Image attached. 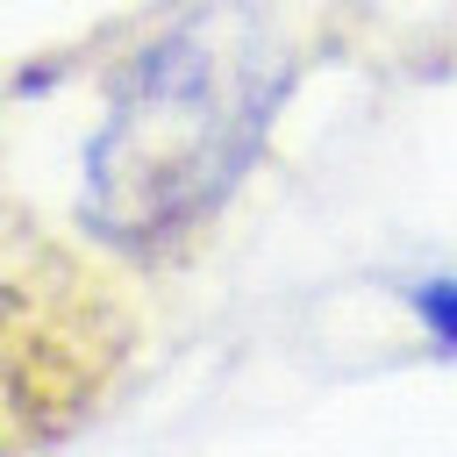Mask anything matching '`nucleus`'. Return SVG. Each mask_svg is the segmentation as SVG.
Returning a JSON list of instances; mask_svg holds the SVG:
<instances>
[{
	"instance_id": "nucleus-1",
	"label": "nucleus",
	"mask_w": 457,
	"mask_h": 457,
	"mask_svg": "<svg viewBox=\"0 0 457 457\" xmlns=\"http://www.w3.org/2000/svg\"><path fill=\"white\" fill-rule=\"evenodd\" d=\"M407 307H414V321H421V336H428L436 350H457V278H421V286H407Z\"/></svg>"
}]
</instances>
